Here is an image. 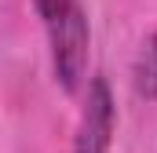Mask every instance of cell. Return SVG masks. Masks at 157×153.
Segmentation results:
<instances>
[{"mask_svg":"<svg viewBox=\"0 0 157 153\" xmlns=\"http://www.w3.org/2000/svg\"><path fill=\"white\" fill-rule=\"evenodd\" d=\"M48 47H51V69L66 91H77L88 76V55H91V29L84 0H33Z\"/></svg>","mask_w":157,"mask_h":153,"instance_id":"obj_1","label":"cell"},{"mask_svg":"<svg viewBox=\"0 0 157 153\" xmlns=\"http://www.w3.org/2000/svg\"><path fill=\"white\" fill-rule=\"evenodd\" d=\"M113 128H117V110H113L110 84L102 76H91L77 120V135H73V153H110Z\"/></svg>","mask_w":157,"mask_h":153,"instance_id":"obj_2","label":"cell"},{"mask_svg":"<svg viewBox=\"0 0 157 153\" xmlns=\"http://www.w3.org/2000/svg\"><path fill=\"white\" fill-rule=\"evenodd\" d=\"M132 84H135V95L157 102V33L139 44V55H135V66H132Z\"/></svg>","mask_w":157,"mask_h":153,"instance_id":"obj_3","label":"cell"}]
</instances>
